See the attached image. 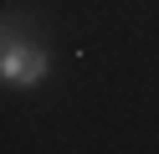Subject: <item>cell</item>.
<instances>
[{"instance_id": "cell-1", "label": "cell", "mask_w": 159, "mask_h": 154, "mask_svg": "<svg viewBox=\"0 0 159 154\" xmlns=\"http://www.w3.org/2000/svg\"><path fill=\"white\" fill-rule=\"evenodd\" d=\"M0 77L11 82V87H36V82H46V72H52V57H46L41 41H21L16 36V26H5V36H0Z\"/></svg>"}]
</instances>
